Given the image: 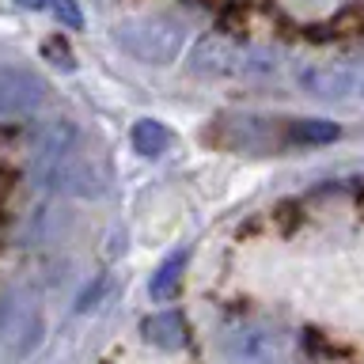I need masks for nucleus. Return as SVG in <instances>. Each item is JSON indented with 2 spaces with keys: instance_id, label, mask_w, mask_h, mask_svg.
<instances>
[{
  "instance_id": "f257e3e1",
  "label": "nucleus",
  "mask_w": 364,
  "mask_h": 364,
  "mask_svg": "<svg viewBox=\"0 0 364 364\" xmlns=\"http://www.w3.org/2000/svg\"><path fill=\"white\" fill-rule=\"evenodd\" d=\"M114 42L141 65H171L182 53L186 27L175 16H129L114 23Z\"/></svg>"
},
{
  "instance_id": "f03ea898",
  "label": "nucleus",
  "mask_w": 364,
  "mask_h": 364,
  "mask_svg": "<svg viewBox=\"0 0 364 364\" xmlns=\"http://www.w3.org/2000/svg\"><path fill=\"white\" fill-rule=\"evenodd\" d=\"M273 61H266L262 53L247 50L224 34H205V38L190 50V73L193 76H209V80H220V76H250V73H269Z\"/></svg>"
},
{
  "instance_id": "7ed1b4c3",
  "label": "nucleus",
  "mask_w": 364,
  "mask_h": 364,
  "mask_svg": "<svg viewBox=\"0 0 364 364\" xmlns=\"http://www.w3.org/2000/svg\"><path fill=\"white\" fill-rule=\"evenodd\" d=\"M296 84L326 102H364V61H307L296 68Z\"/></svg>"
},
{
  "instance_id": "20e7f679",
  "label": "nucleus",
  "mask_w": 364,
  "mask_h": 364,
  "mask_svg": "<svg viewBox=\"0 0 364 364\" xmlns=\"http://www.w3.org/2000/svg\"><path fill=\"white\" fill-rule=\"evenodd\" d=\"M289 122L281 118H262V114H228L209 129V141L232 148V152H273V148L289 144L284 141Z\"/></svg>"
},
{
  "instance_id": "39448f33",
  "label": "nucleus",
  "mask_w": 364,
  "mask_h": 364,
  "mask_svg": "<svg viewBox=\"0 0 364 364\" xmlns=\"http://www.w3.org/2000/svg\"><path fill=\"white\" fill-rule=\"evenodd\" d=\"M31 175L38 178V186H53L65 193H80V198H99L102 193V178L91 171V164L76 159L73 152L61 156H38L31 167Z\"/></svg>"
},
{
  "instance_id": "423d86ee",
  "label": "nucleus",
  "mask_w": 364,
  "mask_h": 364,
  "mask_svg": "<svg viewBox=\"0 0 364 364\" xmlns=\"http://www.w3.org/2000/svg\"><path fill=\"white\" fill-rule=\"evenodd\" d=\"M42 338V315L27 300H4L0 304V357H27Z\"/></svg>"
},
{
  "instance_id": "0eeeda50",
  "label": "nucleus",
  "mask_w": 364,
  "mask_h": 364,
  "mask_svg": "<svg viewBox=\"0 0 364 364\" xmlns=\"http://www.w3.org/2000/svg\"><path fill=\"white\" fill-rule=\"evenodd\" d=\"M46 99V84L27 68L0 65V118H23L38 110Z\"/></svg>"
},
{
  "instance_id": "6e6552de",
  "label": "nucleus",
  "mask_w": 364,
  "mask_h": 364,
  "mask_svg": "<svg viewBox=\"0 0 364 364\" xmlns=\"http://www.w3.org/2000/svg\"><path fill=\"white\" fill-rule=\"evenodd\" d=\"M224 357L232 364H273L281 357V341L266 326H232L224 334Z\"/></svg>"
},
{
  "instance_id": "1a4fd4ad",
  "label": "nucleus",
  "mask_w": 364,
  "mask_h": 364,
  "mask_svg": "<svg viewBox=\"0 0 364 364\" xmlns=\"http://www.w3.org/2000/svg\"><path fill=\"white\" fill-rule=\"evenodd\" d=\"M144 338L152 341V346L159 349H178V346H186V334H190V326H186V318H182L178 311H159L152 318H144Z\"/></svg>"
},
{
  "instance_id": "9d476101",
  "label": "nucleus",
  "mask_w": 364,
  "mask_h": 364,
  "mask_svg": "<svg viewBox=\"0 0 364 364\" xmlns=\"http://www.w3.org/2000/svg\"><path fill=\"white\" fill-rule=\"evenodd\" d=\"M182 269H186V250H175L171 258H164L152 273V281H148V296H152L156 304L164 300H175L178 289H182Z\"/></svg>"
},
{
  "instance_id": "9b49d317",
  "label": "nucleus",
  "mask_w": 364,
  "mask_h": 364,
  "mask_svg": "<svg viewBox=\"0 0 364 364\" xmlns=\"http://www.w3.org/2000/svg\"><path fill=\"white\" fill-rule=\"evenodd\" d=\"M341 136V129L326 118H296L284 129V141L289 144H334Z\"/></svg>"
},
{
  "instance_id": "f8f14e48",
  "label": "nucleus",
  "mask_w": 364,
  "mask_h": 364,
  "mask_svg": "<svg viewBox=\"0 0 364 364\" xmlns=\"http://www.w3.org/2000/svg\"><path fill=\"white\" fill-rule=\"evenodd\" d=\"M129 141H133V148L141 156L156 159V156H164L167 148H171V129H167L164 122H156V118H141V122H133Z\"/></svg>"
},
{
  "instance_id": "ddd939ff",
  "label": "nucleus",
  "mask_w": 364,
  "mask_h": 364,
  "mask_svg": "<svg viewBox=\"0 0 364 364\" xmlns=\"http://www.w3.org/2000/svg\"><path fill=\"white\" fill-rule=\"evenodd\" d=\"M76 144V125L68 118H57V122H46L38 129V156H61V152H73Z\"/></svg>"
},
{
  "instance_id": "4468645a",
  "label": "nucleus",
  "mask_w": 364,
  "mask_h": 364,
  "mask_svg": "<svg viewBox=\"0 0 364 364\" xmlns=\"http://www.w3.org/2000/svg\"><path fill=\"white\" fill-rule=\"evenodd\" d=\"M42 57H46L50 65L65 68V73H73V68H76V57H73V50H68V42L61 38V34H53V38L42 42Z\"/></svg>"
},
{
  "instance_id": "2eb2a0df",
  "label": "nucleus",
  "mask_w": 364,
  "mask_h": 364,
  "mask_svg": "<svg viewBox=\"0 0 364 364\" xmlns=\"http://www.w3.org/2000/svg\"><path fill=\"white\" fill-rule=\"evenodd\" d=\"M46 8L53 11V19L61 23L65 31H80V27H84V11H80L76 0H46Z\"/></svg>"
},
{
  "instance_id": "dca6fc26",
  "label": "nucleus",
  "mask_w": 364,
  "mask_h": 364,
  "mask_svg": "<svg viewBox=\"0 0 364 364\" xmlns=\"http://www.w3.org/2000/svg\"><path fill=\"white\" fill-rule=\"evenodd\" d=\"M102 289H107V277H99V284H95V289H87L84 296H80V304H76V311H87V307H91V304H95V300H99V292H102Z\"/></svg>"
},
{
  "instance_id": "f3484780",
  "label": "nucleus",
  "mask_w": 364,
  "mask_h": 364,
  "mask_svg": "<svg viewBox=\"0 0 364 364\" xmlns=\"http://www.w3.org/2000/svg\"><path fill=\"white\" fill-rule=\"evenodd\" d=\"M19 8H31V11H42L46 8V0H16Z\"/></svg>"
}]
</instances>
